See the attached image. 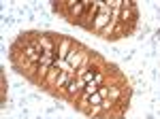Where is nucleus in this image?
<instances>
[{
	"mask_svg": "<svg viewBox=\"0 0 160 119\" xmlns=\"http://www.w3.org/2000/svg\"><path fill=\"white\" fill-rule=\"evenodd\" d=\"M83 94H86V98H90V96H94V94H98V83H86Z\"/></svg>",
	"mask_w": 160,
	"mask_h": 119,
	"instance_id": "2",
	"label": "nucleus"
},
{
	"mask_svg": "<svg viewBox=\"0 0 160 119\" xmlns=\"http://www.w3.org/2000/svg\"><path fill=\"white\" fill-rule=\"evenodd\" d=\"M88 102H90L92 107H100V104H102V96H100V94L90 96V98H88Z\"/></svg>",
	"mask_w": 160,
	"mask_h": 119,
	"instance_id": "3",
	"label": "nucleus"
},
{
	"mask_svg": "<svg viewBox=\"0 0 160 119\" xmlns=\"http://www.w3.org/2000/svg\"><path fill=\"white\" fill-rule=\"evenodd\" d=\"M81 60H83V55H81V53H77V51H71V53L66 55V62H68L71 66H75V68L81 64Z\"/></svg>",
	"mask_w": 160,
	"mask_h": 119,
	"instance_id": "1",
	"label": "nucleus"
},
{
	"mask_svg": "<svg viewBox=\"0 0 160 119\" xmlns=\"http://www.w3.org/2000/svg\"><path fill=\"white\" fill-rule=\"evenodd\" d=\"M107 92H109V96H111V98H118V94H120V92H118L115 87H107Z\"/></svg>",
	"mask_w": 160,
	"mask_h": 119,
	"instance_id": "4",
	"label": "nucleus"
}]
</instances>
